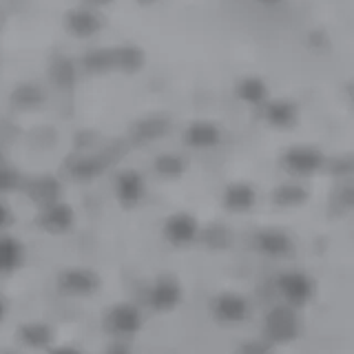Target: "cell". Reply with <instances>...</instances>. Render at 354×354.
I'll return each mask as SVG.
<instances>
[{
  "label": "cell",
  "instance_id": "5",
  "mask_svg": "<svg viewBox=\"0 0 354 354\" xmlns=\"http://www.w3.org/2000/svg\"><path fill=\"white\" fill-rule=\"evenodd\" d=\"M193 235V221L188 217H173L166 221V239L169 243H188Z\"/></svg>",
  "mask_w": 354,
  "mask_h": 354
},
{
  "label": "cell",
  "instance_id": "3",
  "mask_svg": "<svg viewBox=\"0 0 354 354\" xmlns=\"http://www.w3.org/2000/svg\"><path fill=\"white\" fill-rule=\"evenodd\" d=\"M58 281H60L62 292H66L69 297H91L100 286L97 274L91 270H84V268L66 270L60 274Z\"/></svg>",
  "mask_w": 354,
  "mask_h": 354
},
{
  "label": "cell",
  "instance_id": "7",
  "mask_svg": "<svg viewBox=\"0 0 354 354\" xmlns=\"http://www.w3.org/2000/svg\"><path fill=\"white\" fill-rule=\"evenodd\" d=\"M5 315H7V306H5V301L0 299V321L5 319Z\"/></svg>",
  "mask_w": 354,
  "mask_h": 354
},
{
  "label": "cell",
  "instance_id": "4",
  "mask_svg": "<svg viewBox=\"0 0 354 354\" xmlns=\"http://www.w3.org/2000/svg\"><path fill=\"white\" fill-rule=\"evenodd\" d=\"M25 266V246L20 239L0 232V277L16 274Z\"/></svg>",
  "mask_w": 354,
  "mask_h": 354
},
{
  "label": "cell",
  "instance_id": "1",
  "mask_svg": "<svg viewBox=\"0 0 354 354\" xmlns=\"http://www.w3.org/2000/svg\"><path fill=\"white\" fill-rule=\"evenodd\" d=\"M104 330L113 337H133L142 330V313L133 304H115L102 319Z\"/></svg>",
  "mask_w": 354,
  "mask_h": 354
},
{
  "label": "cell",
  "instance_id": "2",
  "mask_svg": "<svg viewBox=\"0 0 354 354\" xmlns=\"http://www.w3.org/2000/svg\"><path fill=\"white\" fill-rule=\"evenodd\" d=\"M182 299V288L173 279V274H160L151 281L149 306L155 313H169Z\"/></svg>",
  "mask_w": 354,
  "mask_h": 354
},
{
  "label": "cell",
  "instance_id": "6",
  "mask_svg": "<svg viewBox=\"0 0 354 354\" xmlns=\"http://www.w3.org/2000/svg\"><path fill=\"white\" fill-rule=\"evenodd\" d=\"M49 354H82V352L73 346H58V348L49 350Z\"/></svg>",
  "mask_w": 354,
  "mask_h": 354
}]
</instances>
